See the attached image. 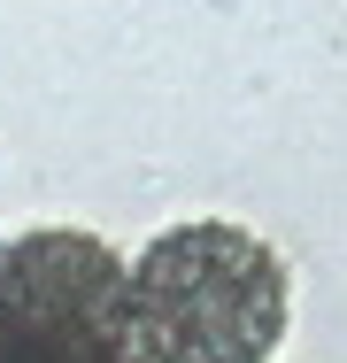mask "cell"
Wrapping results in <instances>:
<instances>
[{"instance_id": "cell-1", "label": "cell", "mask_w": 347, "mask_h": 363, "mask_svg": "<svg viewBox=\"0 0 347 363\" xmlns=\"http://www.w3.org/2000/svg\"><path fill=\"white\" fill-rule=\"evenodd\" d=\"M293 317V279L247 224H170L124 263L132 363H271Z\"/></svg>"}, {"instance_id": "cell-2", "label": "cell", "mask_w": 347, "mask_h": 363, "mask_svg": "<svg viewBox=\"0 0 347 363\" xmlns=\"http://www.w3.org/2000/svg\"><path fill=\"white\" fill-rule=\"evenodd\" d=\"M0 363H132L124 255L69 224L0 240Z\"/></svg>"}]
</instances>
